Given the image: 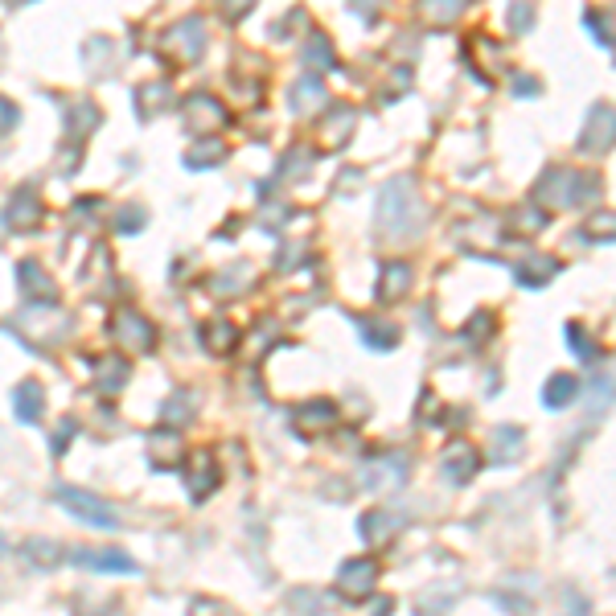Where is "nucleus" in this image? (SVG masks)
Instances as JSON below:
<instances>
[{"instance_id": "1", "label": "nucleus", "mask_w": 616, "mask_h": 616, "mask_svg": "<svg viewBox=\"0 0 616 616\" xmlns=\"http://www.w3.org/2000/svg\"><path fill=\"white\" fill-rule=\"evenodd\" d=\"M58 498L66 501V509H71L74 518L90 522V526H103V530L116 526V514H111V509L103 506V501H99L95 493H82V489H58Z\"/></svg>"}, {"instance_id": "2", "label": "nucleus", "mask_w": 616, "mask_h": 616, "mask_svg": "<svg viewBox=\"0 0 616 616\" xmlns=\"http://www.w3.org/2000/svg\"><path fill=\"white\" fill-rule=\"evenodd\" d=\"M374 575H378V567L370 559H349L337 575V588L346 592V596H366V592L374 588Z\"/></svg>"}, {"instance_id": "3", "label": "nucleus", "mask_w": 616, "mask_h": 616, "mask_svg": "<svg viewBox=\"0 0 616 616\" xmlns=\"http://www.w3.org/2000/svg\"><path fill=\"white\" fill-rule=\"evenodd\" d=\"M74 563L90 567V572H119V575L136 572V563L128 559L124 551H74Z\"/></svg>"}, {"instance_id": "4", "label": "nucleus", "mask_w": 616, "mask_h": 616, "mask_svg": "<svg viewBox=\"0 0 616 616\" xmlns=\"http://www.w3.org/2000/svg\"><path fill=\"white\" fill-rule=\"evenodd\" d=\"M444 473H448V481H456V485H465L469 477L477 473V452L469 444H452L444 452Z\"/></svg>"}, {"instance_id": "5", "label": "nucleus", "mask_w": 616, "mask_h": 616, "mask_svg": "<svg viewBox=\"0 0 616 616\" xmlns=\"http://www.w3.org/2000/svg\"><path fill=\"white\" fill-rule=\"evenodd\" d=\"M181 456V440L177 436H169V431H156V436L148 440V460L156 469H165V465H173Z\"/></svg>"}, {"instance_id": "6", "label": "nucleus", "mask_w": 616, "mask_h": 616, "mask_svg": "<svg viewBox=\"0 0 616 616\" xmlns=\"http://www.w3.org/2000/svg\"><path fill=\"white\" fill-rule=\"evenodd\" d=\"M13 399H17V415L25 423H33L37 415H42V386L37 383H21L17 391H13Z\"/></svg>"}, {"instance_id": "7", "label": "nucleus", "mask_w": 616, "mask_h": 616, "mask_svg": "<svg viewBox=\"0 0 616 616\" xmlns=\"http://www.w3.org/2000/svg\"><path fill=\"white\" fill-rule=\"evenodd\" d=\"M572 394H575V378L572 374H554L551 383H546V391H543V403L551 411H559V407H567V403H572Z\"/></svg>"}, {"instance_id": "8", "label": "nucleus", "mask_w": 616, "mask_h": 616, "mask_svg": "<svg viewBox=\"0 0 616 616\" xmlns=\"http://www.w3.org/2000/svg\"><path fill=\"white\" fill-rule=\"evenodd\" d=\"M518 452H522V431L518 428L498 431V460H514Z\"/></svg>"}, {"instance_id": "9", "label": "nucleus", "mask_w": 616, "mask_h": 616, "mask_svg": "<svg viewBox=\"0 0 616 616\" xmlns=\"http://www.w3.org/2000/svg\"><path fill=\"white\" fill-rule=\"evenodd\" d=\"M333 415H337V411H333V403H313V411H308V415L300 411V428H325V423H333Z\"/></svg>"}, {"instance_id": "10", "label": "nucleus", "mask_w": 616, "mask_h": 616, "mask_svg": "<svg viewBox=\"0 0 616 616\" xmlns=\"http://www.w3.org/2000/svg\"><path fill=\"white\" fill-rule=\"evenodd\" d=\"M0 551H5V543H0Z\"/></svg>"}]
</instances>
